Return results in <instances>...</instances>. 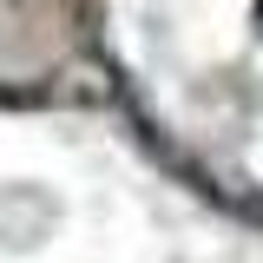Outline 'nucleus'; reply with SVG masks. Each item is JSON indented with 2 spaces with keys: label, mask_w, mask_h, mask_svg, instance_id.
<instances>
[{
  "label": "nucleus",
  "mask_w": 263,
  "mask_h": 263,
  "mask_svg": "<svg viewBox=\"0 0 263 263\" xmlns=\"http://www.w3.org/2000/svg\"><path fill=\"white\" fill-rule=\"evenodd\" d=\"M257 13H263V0H257Z\"/></svg>",
  "instance_id": "f257e3e1"
}]
</instances>
